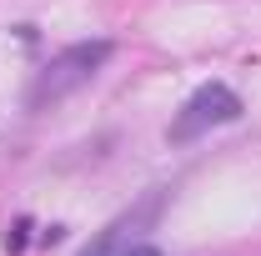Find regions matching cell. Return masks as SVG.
Here are the masks:
<instances>
[{
    "label": "cell",
    "mask_w": 261,
    "mask_h": 256,
    "mask_svg": "<svg viewBox=\"0 0 261 256\" xmlns=\"http://www.w3.org/2000/svg\"><path fill=\"white\" fill-rule=\"evenodd\" d=\"M126 256H161V251H156V246H146V241H141V246H130Z\"/></svg>",
    "instance_id": "5"
},
{
    "label": "cell",
    "mask_w": 261,
    "mask_h": 256,
    "mask_svg": "<svg viewBox=\"0 0 261 256\" xmlns=\"http://www.w3.org/2000/svg\"><path fill=\"white\" fill-rule=\"evenodd\" d=\"M231 121H241V96L231 91L226 81H206V86L176 111L166 141L186 146V141H196V136H206V131H216V126H231Z\"/></svg>",
    "instance_id": "2"
},
{
    "label": "cell",
    "mask_w": 261,
    "mask_h": 256,
    "mask_svg": "<svg viewBox=\"0 0 261 256\" xmlns=\"http://www.w3.org/2000/svg\"><path fill=\"white\" fill-rule=\"evenodd\" d=\"M111 56H116V45H111V40H75V45H65L61 56H50V65L31 81L25 106H31V111H45V106L65 100L70 91H81L100 65L111 61Z\"/></svg>",
    "instance_id": "1"
},
{
    "label": "cell",
    "mask_w": 261,
    "mask_h": 256,
    "mask_svg": "<svg viewBox=\"0 0 261 256\" xmlns=\"http://www.w3.org/2000/svg\"><path fill=\"white\" fill-rule=\"evenodd\" d=\"M161 206H166V191H146L130 211H121L116 221L106 226L100 236H91V246L81 256H126L130 246H141L146 241V231L161 221Z\"/></svg>",
    "instance_id": "3"
},
{
    "label": "cell",
    "mask_w": 261,
    "mask_h": 256,
    "mask_svg": "<svg viewBox=\"0 0 261 256\" xmlns=\"http://www.w3.org/2000/svg\"><path fill=\"white\" fill-rule=\"evenodd\" d=\"M25 246H31V221L20 216V221H15L10 231H5V251H10V256H20Z\"/></svg>",
    "instance_id": "4"
}]
</instances>
